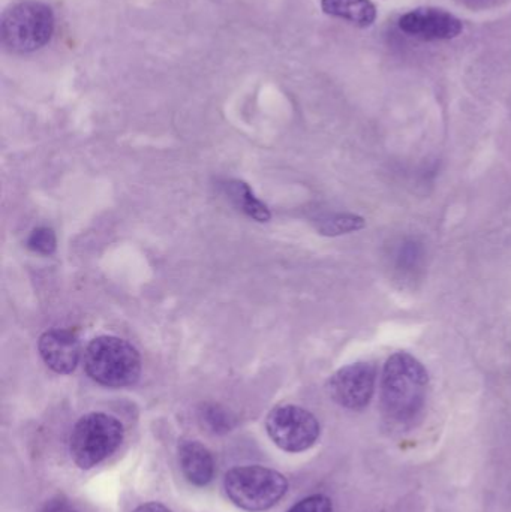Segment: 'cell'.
I'll return each mask as SVG.
<instances>
[{"label": "cell", "instance_id": "1", "mask_svg": "<svg viewBox=\"0 0 511 512\" xmlns=\"http://www.w3.org/2000/svg\"><path fill=\"white\" fill-rule=\"evenodd\" d=\"M429 376L423 364L407 352L387 360L381 378V405L390 420L408 423L422 412Z\"/></svg>", "mask_w": 511, "mask_h": 512}, {"label": "cell", "instance_id": "2", "mask_svg": "<svg viewBox=\"0 0 511 512\" xmlns=\"http://www.w3.org/2000/svg\"><path fill=\"white\" fill-rule=\"evenodd\" d=\"M84 367L87 375L110 388L134 385L140 378L141 358L137 349L114 336L93 339L84 351Z\"/></svg>", "mask_w": 511, "mask_h": 512}, {"label": "cell", "instance_id": "3", "mask_svg": "<svg viewBox=\"0 0 511 512\" xmlns=\"http://www.w3.org/2000/svg\"><path fill=\"white\" fill-rule=\"evenodd\" d=\"M125 438L123 424L102 412L84 415L75 423L69 438L72 462L80 469L101 465L116 453Z\"/></svg>", "mask_w": 511, "mask_h": 512}, {"label": "cell", "instance_id": "4", "mask_svg": "<svg viewBox=\"0 0 511 512\" xmlns=\"http://www.w3.org/2000/svg\"><path fill=\"white\" fill-rule=\"evenodd\" d=\"M53 32V11L45 3L23 0L3 12L0 35L12 53L26 54L39 50L50 42Z\"/></svg>", "mask_w": 511, "mask_h": 512}, {"label": "cell", "instance_id": "5", "mask_svg": "<svg viewBox=\"0 0 511 512\" xmlns=\"http://www.w3.org/2000/svg\"><path fill=\"white\" fill-rule=\"evenodd\" d=\"M224 489L236 507L263 512L275 507L287 495L288 481L275 469L239 466L225 475Z\"/></svg>", "mask_w": 511, "mask_h": 512}, {"label": "cell", "instance_id": "6", "mask_svg": "<svg viewBox=\"0 0 511 512\" xmlns=\"http://www.w3.org/2000/svg\"><path fill=\"white\" fill-rule=\"evenodd\" d=\"M266 430L276 447L287 453H303L320 438V423L314 414L300 406L285 405L273 409Z\"/></svg>", "mask_w": 511, "mask_h": 512}, {"label": "cell", "instance_id": "7", "mask_svg": "<svg viewBox=\"0 0 511 512\" xmlns=\"http://www.w3.org/2000/svg\"><path fill=\"white\" fill-rule=\"evenodd\" d=\"M377 384V369L371 363H354L339 369L327 384L333 402L360 411L371 402Z\"/></svg>", "mask_w": 511, "mask_h": 512}, {"label": "cell", "instance_id": "8", "mask_svg": "<svg viewBox=\"0 0 511 512\" xmlns=\"http://www.w3.org/2000/svg\"><path fill=\"white\" fill-rule=\"evenodd\" d=\"M399 27L402 32L422 41L458 38L464 30L458 17L440 8H417L407 12L399 20Z\"/></svg>", "mask_w": 511, "mask_h": 512}, {"label": "cell", "instance_id": "9", "mask_svg": "<svg viewBox=\"0 0 511 512\" xmlns=\"http://www.w3.org/2000/svg\"><path fill=\"white\" fill-rule=\"evenodd\" d=\"M38 349L47 367L59 375H69L80 363V340L72 331H45L39 339Z\"/></svg>", "mask_w": 511, "mask_h": 512}, {"label": "cell", "instance_id": "10", "mask_svg": "<svg viewBox=\"0 0 511 512\" xmlns=\"http://www.w3.org/2000/svg\"><path fill=\"white\" fill-rule=\"evenodd\" d=\"M179 463L189 483L206 487L215 477V460L212 453L198 441L182 442L179 447Z\"/></svg>", "mask_w": 511, "mask_h": 512}, {"label": "cell", "instance_id": "11", "mask_svg": "<svg viewBox=\"0 0 511 512\" xmlns=\"http://www.w3.org/2000/svg\"><path fill=\"white\" fill-rule=\"evenodd\" d=\"M327 15L342 18L357 27H369L377 20V8L371 0H321Z\"/></svg>", "mask_w": 511, "mask_h": 512}, {"label": "cell", "instance_id": "12", "mask_svg": "<svg viewBox=\"0 0 511 512\" xmlns=\"http://www.w3.org/2000/svg\"><path fill=\"white\" fill-rule=\"evenodd\" d=\"M228 194L231 200L234 201L237 207L249 218L255 219L258 222H267L270 219V212L260 200L255 198L254 192L251 191L246 183L231 182L228 185Z\"/></svg>", "mask_w": 511, "mask_h": 512}, {"label": "cell", "instance_id": "13", "mask_svg": "<svg viewBox=\"0 0 511 512\" xmlns=\"http://www.w3.org/2000/svg\"><path fill=\"white\" fill-rule=\"evenodd\" d=\"M365 227V221L356 215H333L323 219L318 225V230L324 236H342V234L354 233Z\"/></svg>", "mask_w": 511, "mask_h": 512}, {"label": "cell", "instance_id": "14", "mask_svg": "<svg viewBox=\"0 0 511 512\" xmlns=\"http://www.w3.org/2000/svg\"><path fill=\"white\" fill-rule=\"evenodd\" d=\"M422 246L414 240L402 243L396 252V268L404 274H414L419 270L420 264L423 261Z\"/></svg>", "mask_w": 511, "mask_h": 512}, {"label": "cell", "instance_id": "15", "mask_svg": "<svg viewBox=\"0 0 511 512\" xmlns=\"http://www.w3.org/2000/svg\"><path fill=\"white\" fill-rule=\"evenodd\" d=\"M56 234L47 227L36 228L27 240V248L41 255H51L56 251Z\"/></svg>", "mask_w": 511, "mask_h": 512}, {"label": "cell", "instance_id": "16", "mask_svg": "<svg viewBox=\"0 0 511 512\" xmlns=\"http://www.w3.org/2000/svg\"><path fill=\"white\" fill-rule=\"evenodd\" d=\"M287 512H333V504L327 496L314 495L297 502Z\"/></svg>", "mask_w": 511, "mask_h": 512}, {"label": "cell", "instance_id": "17", "mask_svg": "<svg viewBox=\"0 0 511 512\" xmlns=\"http://www.w3.org/2000/svg\"><path fill=\"white\" fill-rule=\"evenodd\" d=\"M132 512H171L165 505L159 504V502H149V504L140 505L135 508Z\"/></svg>", "mask_w": 511, "mask_h": 512}, {"label": "cell", "instance_id": "18", "mask_svg": "<svg viewBox=\"0 0 511 512\" xmlns=\"http://www.w3.org/2000/svg\"><path fill=\"white\" fill-rule=\"evenodd\" d=\"M42 512H77L65 502H51Z\"/></svg>", "mask_w": 511, "mask_h": 512}]
</instances>
